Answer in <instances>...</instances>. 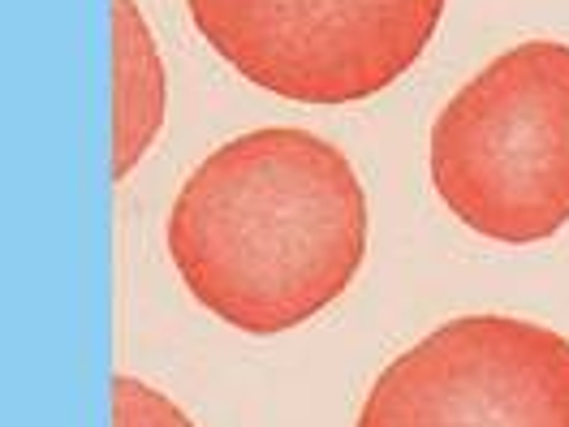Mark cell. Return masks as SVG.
Instances as JSON below:
<instances>
[{
  "label": "cell",
  "mask_w": 569,
  "mask_h": 427,
  "mask_svg": "<svg viewBox=\"0 0 569 427\" xmlns=\"http://www.w3.org/2000/svg\"><path fill=\"white\" fill-rule=\"evenodd\" d=\"M169 259L216 320L277 337L332 307L367 259V195L341 147L298 126L250 130L181 181Z\"/></svg>",
  "instance_id": "cell-1"
},
{
  "label": "cell",
  "mask_w": 569,
  "mask_h": 427,
  "mask_svg": "<svg viewBox=\"0 0 569 427\" xmlns=\"http://www.w3.org/2000/svg\"><path fill=\"white\" fill-rule=\"evenodd\" d=\"M440 203L505 247L569 225V43L527 39L475 73L431 121Z\"/></svg>",
  "instance_id": "cell-2"
},
{
  "label": "cell",
  "mask_w": 569,
  "mask_h": 427,
  "mask_svg": "<svg viewBox=\"0 0 569 427\" xmlns=\"http://www.w3.org/2000/svg\"><path fill=\"white\" fill-rule=\"evenodd\" d=\"M247 82L298 105H358L423 57L445 0H186Z\"/></svg>",
  "instance_id": "cell-3"
},
{
  "label": "cell",
  "mask_w": 569,
  "mask_h": 427,
  "mask_svg": "<svg viewBox=\"0 0 569 427\" xmlns=\"http://www.w3.org/2000/svg\"><path fill=\"white\" fill-rule=\"evenodd\" d=\"M355 427H569V337L458 316L392 358Z\"/></svg>",
  "instance_id": "cell-4"
},
{
  "label": "cell",
  "mask_w": 569,
  "mask_h": 427,
  "mask_svg": "<svg viewBox=\"0 0 569 427\" xmlns=\"http://www.w3.org/2000/svg\"><path fill=\"white\" fill-rule=\"evenodd\" d=\"M169 82L134 0H112V178L126 181L164 126Z\"/></svg>",
  "instance_id": "cell-5"
},
{
  "label": "cell",
  "mask_w": 569,
  "mask_h": 427,
  "mask_svg": "<svg viewBox=\"0 0 569 427\" xmlns=\"http://www.w3.org/2000/svg\"><path fill=\"white\" fill-rule=\"evenodd\" d=\"M112 427H194L178 406L134 376H112Z\"/></svg>",
  "instance_id": "cell-6"
}]
</instances>
